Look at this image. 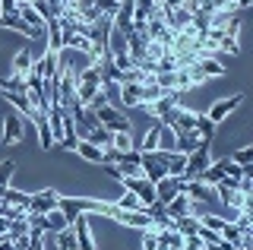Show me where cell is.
I'll use <instances>...</instances> for the list:
<instances>
[{
  "label": "cell",
  "instance_id": "obj_19",
  "mask_svg": "<svg viewBox=\"0 0 253 250\" xmlns=\"http://www.w3.org/2000/svg\"><path fill=\"white\" fill-rule=\"evenodd\" d=\"M32 64H35V57H32V51H19V54L13 57V73L26 76L29 70H32Z\"/></svg>",
  "mask_w": 253,
  "mask_h": 250
},
{
  "label": "cell",
  "instance_id": "obj_32",
  "mask_svg": "<svg viewBox=\"0 0 253 250\" xmlns=\"http://www.w3.org/2000/svg\"><path fill=\"white\" fill-rule=\"evenodd\" d=\"M6 228H10V218H0V238H6Z\"/></svg>",
  "mask_w": 253,
  "mask_h": 250
},
{
  "label": "cell",
  "instance_id": "obj_2",
  "mask_svg": "<svg viewBox=\"0 0 253 250\" xmlns=\"http://www.w3.org/2000/svg\"><path fill=\"white\" fill-rule=\"evenodd\" d=\"M209 146H212V143H203V146H196L193 152H187V165H184V174H180V181H196V177H200L203 171L212 165Z\"/></svg>",
  "mask_w": 253,
  "mask_h": 250
},
{
  "label": "cell",
  "instance_id": "obj_10",
  "mask_svg": "<svg viewBox=\"0 0 253 250\" xmlns=\"http://www.w3.org/2000/svg\"><path fill=\"white\" fill-rule=\"evenodd\" d=\"M0 26H3V29H16V32H26L29 38H38V35H42L38 29H32L29 22L19 16V13H6V16H0Z\"/></svg>",
  "mask_w": 253,
  "mask_h": 250
},
{
  "label": "cell",
  "instance_id": "obj_6",
  "mask_svg": "<svg viewBox=\"0 0 253 250\" xmlns=\"http://www.w3.org/2000/svg\"><path fill=\"white\" fill-rule=\"evenodd\" d=\"M70 228L76 234V247L79 250H95V241H92V231H89V215L79 212L73 222H70Z\"/></svg>",
  "mask_w": 253,
  "mask_h": 250
},
{
  "label": "cell",
  "instance_id": "obj_25",
  "mask_svg": "<svg viewBox=\"0 0 253 250\" xmlns=\"http://www.w3.org/2000/svg\"><path fill=\"white\" fill-rule=\"evenodd\" d=\"M111 146H114L117 152H130V149H133V139H130V130H126V133H111Z\"/></svg>",
  "mask_w": 253,
  "mask_h": 250
},
{
  "label": "cell",
  "instance_id": "obj_3",
  "mask_svg": "<svg viewBox=\"0 0 253 250\" xmlns=\"http://www.w3.org/2000/svg\"><path fill=\"white\" fill-rule=\"evenodd\" d=\"M57 200L60 193L54 190H42V193H29V212H38V215H47L51 209H57Z\"/></svg>",
  "mask_w": 253,
  "mask_h": 250
},
{
  "label": "cell",
  "instance_id": "obj_24",
  "mask_svg": "<svg viewBox=\"0 0 253 250\" xmlns=\"http://www.w3.org/2000/svg\"><path fill=\"white\" fill-rule=\"evenodd\" d=\"M57 247H60V250H76V234H73V228H70V225L57 231Z\"/></svg>",
  "mask_w": 253,
  "mask_h": 250
},
{
  "label": "cell",
  "instance_id": "obj_4",
  "mask_svg": "<svg viewBox=\"0 0 253 250\" xmlns=\"http://www.w3.org/2000/svg\"><path fill=\"white\" fill-rule=\"evenodd\" d=\"M117 181H121L130 193H136L146 206H152V203H155V184L152 181H146V177H117Z\"/></svg>",
  "mask_w": 253,
  "mask_h": 250
},
{
  "label": "cell",
  "instance_id": "obj_29",
  "mask_svg": "<svg viewBox=\"0 0 253 250\" xmlns=\"http://www.w3.org/2000/svg\"><path fill=\"white\" fill-rule=\"evenodd\" d=\"M13 171H16V165H13L10 159H6V162H0V187H3V184H10Z\"/></svg>",
  "mask_w": 253,
  "mask_h": 250
},
{
  "label": "cell",
  "instance_id": "obj_1",
  "mask_svg": "<svg viewBox=\"0 0 253 250\" xmlns=\"http://www.w3.org/2000/svg\"><path fill=\"white\" fill-rule=\"evenodd\" d=\"M139 165H142V177L158 184L162 177H168V152L165 149H152V152H139Z\"/></svg>",
  "mask_w": 253,
  "mask_h": 250
},
{
  "label": "cell",
  "instance_id": "obj_7",
  "mask_svg": "<svg viewBox=\"0 0 253 250\" xmlns=\"http://www.w3.org/2000/svg\"><path fill=\"white\" fill-rule=\"evenodd\" d=\"M177 193H184V181L180 177H162V181L155 184V203H171Z\"/></svg>",
  "mask_w": 253,
  "mask_h": 250
},
{
  "label": "cell",
  "instance_id": "obj_31",
  "mask_svg": "<svg viewBox=\"0 0 253 250\" xmlns=\"http://www.w3.org/2000/svg\"><path fill=\"white\" fill-rule=\"evenodd\" d=\"M6 13H16V0H0V16Z\"/></svg>",
  "mask_w": 253,
  "mask_h": 250
},
{
  "label": "cell",
  "instance_id": "obj_27",
  "mask_svg": "<svg viewBox=\"0 0 253 250\" xmlns=\"http://www.w3.org/2000/svg\"><path fill=\"white\" fill-rule=\"evenodd\" d=\"M67 225H70V218L67 215H63L60 212V209H51V212H47V228H67Z\"/></svg>",
  "mask_w": 253,
  "mask_h": 250
},
{
  "label": "cell",
  "instance_id": "obj_13",
  "mask_svg": "<svg viewBox=\"0 0 253 250\" xmlns=\"http://www.w3.org/2000/svg\"><path fill=\"white\" fill-rule=\"evenodd\" d=\"M215 127H218V124H212L206 114H196V121H193V130H196V136H200L203 143H212V136H215Z\"/></svg>",
  "mask_w": 253,
  "mask_h": 250
},
{
  "label": "cell",
  "instance_id": "obj_26",
  "mask_svg": "<svg viewBox=\"0 0 253 250\" xmlns=\"http://www.w3.org/2000/svg\"><path fill=\"white\" fill-rule=\"evenodd\" d=\"M3 200H6V203H13V206H22V209H29V193H19V190H13V187H6Z\"/></svg>",
  "mask_w": 253,
  "mask_h": 250
},
{
  "label": "cell",
  "instance_id": "obj_20",
  "mask_svg": "<svg viewBox=\"0 0 253 250\" xmlns=\"http://www.w3.org/2000/svg\"><path fill=\"white\" fill-rule=\"evenodd\" d=\"M187 165V155L184 152H168V177H180Z\"/></svg>",
  "mask_w": 253,
  "mask_h": 250
},
{
  "label": "cell",
  "instance_id": "obj_11",
  "mask_svg": "<svg viewBox=\"0 0 253 250\" xmlns=\"http://www.w3.org/2000/svg\"><path fill=\"white\" fill-rule=\"evenodd\" d=\"M3 98L10 101L16 111H22V114H26L29 121H35V114H38V111H35V105L29 101V95H19V92H3Z\"/></svg>",
  "mask_w": 253,
  "mask_h": 250
},
{
  "label": "cell",
  "instance_id": "obj_17",
  "mask_svg": "<svg viewBox=\"0 0 253 250\" xmlns=\"http://www.w3.org/2000/svg\"><path fill=\"white\" fill-rule=\"evenodd\" d=\"M174 231L184 234V238H190V234L200 231V218H196V215H180V218H174Z\"/></svg>",
  "mask_w": 253,
  "mask_h": 250
},
{
  "label": "cell",
  "instance_id": "obj_5",
  "mask_svg": "<svg viewBox=\"0 0 253 250\" xmlns=\"http://www.w3.org/2000/svg\"><path fill=\"white\" fill-rule=\"evenodd\" d=\"M241 101H244V95H241V92H237V95H231V98H218L215 105L209 108V114H206V117H209L212 124H221L228 114H234L237 108H241Z\"/></svg>",
  "mask_w": 253,
  "mask_h": 250
},
{
  "label": "cell",
  "instance_id": "obj_21",
  "mask_svg": "<svg viewBox=\"0 0 253 250\" xmlns=\"http://www.w3.org/2000/svg\"><path fill=\"white\" fill-rule=\"evenodd\" d=\"M206 193H209V187H206V184H200V181H184V197H190L193 203L206 200Z\"/></svg>",
  "mask_w": 253,
  "mask_h": 250
},
{
  "label": "cell",
  "instance_id": "obj_8",
  "mask_svg": "<svg viewBox=\"0 0 253 250\" xmlns=\"http://www.w3.org/2000/svg\"><path fill=\"white\" fill-rule=\"evenodd\" d=\"M165 215L168 218H180V215H193V200L184 197V193H177L171 203H165Z\"/></svg>",
  "mask_w": 253,
  "mask_h": 250
},
{
  "label": "cell",
  "instance_id": "obj_9",
  "mask_svg": "<svg viewBox=\"0 0 253 250\" xmlns=\"http://www.w3.org/2000/svg\"><path fill=\"white\" fill-rule=\"evenodd\" d=\"M228 162H231V159H218V162H212V165L206 168L203 174L196 177V181H200V184H206V187H215V184L221 181V177H225V168H228Z\"/></svg>",
  "mask_w": 253,
  "mask_h": 250
},
{
  "label": "cell",
  "instance_id": "obj_15",
  "mask_svg": "<svg viewBox=\"0 0 253 250\" xmlns=\"http://www.w3.org/2000/svg\"><path fill=\"white\" fill-rule=\"evenodd\" d=\"M76 152L83 155V159H89V162H95V165H105V152H101L98 146L85 143V139H79V143H76Z\"/></svg>",
  "mask_w": 253,
  "mask_h": 250
},
{
  "label": "cell",
  "instance_id": "obj_33",
  "mask_svg": "<svg viewBox=\"0 0 253 250\" xmlns=\"http://www.w3.org/2000/svg\"><path fill=\"white\" fill-rule=\"evenodd\" d=\"M152 3H158V6H162V3H165V0H152Z\"/></svg>",
  "mask_w": 253,
  "mask_h": 250
},
{
  "label": "cell",
  "instance_id": "obj_18",
  "mask_svg": "<svg viewBox=\"0 0 253 250\" xmlns=\"http://www.w3.org/2000/svg\"><path fill=\"white\" fill-rule=\"evenodd\" d=\"M117 206H121V209H133V212H149V206L136 197V193H130V190H126L124 197L117 200Z\"/></svg>",
  "mask_w": 253,
  "mask_h": 250
},
{
  "label": "cell",
  "instance_id": "obj_30",
  "mask_svg": "<svg viewBox=\"0 0 253 250\" xmlns=\"http://www.w3.org/2000/svg\"><path fill=\"white\" fill-rule=\"evenodd\" d=\"M10 244H13V250H29L32 247V234H22V238L10 241Z\"/></svg>",
  "mask_w": 253,
  "mask_h": 250
},
{
  "label": "cell",
  "instance_id": "obj_28",
  "mask_svg": "<svg viewBox=\"0 0 253 250\" xmlns=\"http://www.w3.org/2000/svg\"><path fill=\"white\" fill-rule=\"evenodd\" d=\"M228 159H231L234 165H250L253 162V146H244V149H237L234 155H228Z\"/></svg>",
  "mask_w": 253,
  "mask_h": 250
},
{
  "label": "cell",
  "instance_id": "obj_12",
  "mask_svg": "<svg viewBox=\"0 0 253 250\" xmlns=\"http://www.w3.org/2000/svg\"><path fill=\"white\" fill-rule=\"evenodd\" d=\"M196 146H203V139L196 136V130H180L177 133V143H174V152H193Z\"/></svg>",
  "mask_w": 253,
  "mask_h": 250
},
{
  "label": "cell",
  "instance_id": "obj_23",
  "mask_svg": "<svg viewBox=\"0 0 253 250\" xmlns=\"http://www.w3.org/2000/svg\"><path fill=\"white\" fill-rule=\"evenodd\" d=\"M200 67H203L206 80H212V76H221V73H225V67H221L215 57H200Z\"/></svg>",
  "mask_w": 253,
  "mask_h": 250
},
{
  "label": "cell",
  "instance_id": "obj_34",
  "mask_svg": "<svg viewBox=\"0 0 253 250\" xmlns=\"http://www.w3.org/2000/svg\"><path fill=\"white\" fill-rule=\"evenodd\" d=\"M203 250H206V247H203Z\"/></svg>",
  "mask_w": 253,
  "mask_h": 250
},
{
  "label": "cell",
  "instance_id": "obj_16",
  "mask_svg": "<svg viewBox=\"0 0 253 250\" xmlns=\"http://www.w3.org/2000/svg\"><path fill=\"white\" fill-rule=\"evenodd\" d=\"M26 76H19V73H10V76H3L0 80V92H19V95H26Z\"/></svg>",
  "mask_w": 253,
  "mask_h": 250
},
{
  "label": "cell",
  "instance_id": "obj_14",
  "mask_svg": "<svg viewBox=\"0 0 253 250\" xmlns=\"http://www.w3.org/2000/svg\"><path fill=\"white\" fill-rule=\"evenodd\" d=\"M3 143L6 146H16V143H19V139H22V124H19V117H6V121H3Z\"/></svg>",
  "mask_w": 253,
  "mask_h": 250
},
{
  "label": "cell",
  "instance_id": "obj_22",
  "mask_svg": "<svg viewBox=\"0 0 253 250\" xmlns=\"http://www.w3.org/2000/svg\"><path fill=\"white\" fill-rule=\"evenodd\" d=\"M158 136H162V124H152L149 127V133H146V139H142V149L139 152H152V149H158Z\"/></svg>",
  "mask_w": 253,
  "mask_h": 250
}]
</instances>
